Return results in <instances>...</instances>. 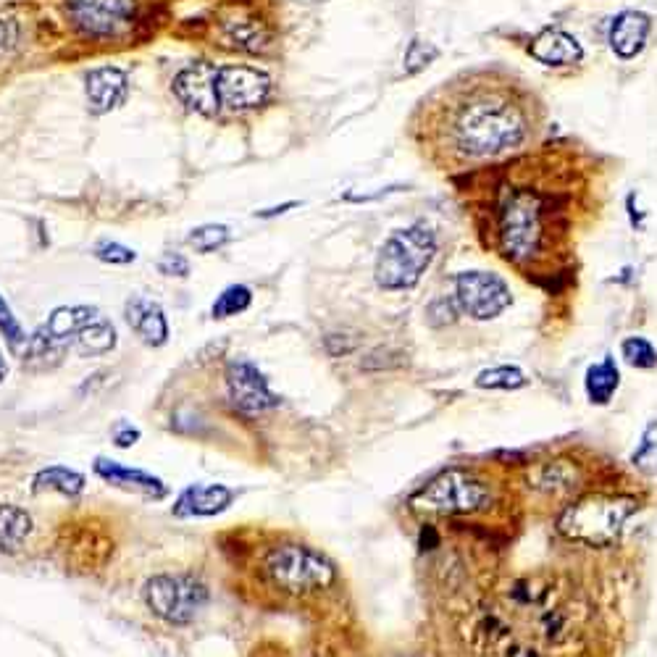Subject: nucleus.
Here are the masks:
<instances>
[{"instance_id":"nucleus-29","label":"nucleus","mask_w":657,"mask_h":657,"mask_svg":"<svg viewBox=\"0 0 657 657\" xmlns=\"http://www.w3.org/2000/svg\"><path fill=\"white\" fill-rule=\"evenodd\" d=\"M621 355L629 366L642 368V371H650V368L657 366L655 345H652L650 340H644V337H629V340H623Z\"/></svg>"},{"instance_id":"nucleus-10","label":"nucleus","mask_w":657,"mask_h":657,"mask_svg":"<svg viewBox=\"0 0 657 657\" xmlns=\"http://www.w3.org/2000/svg\"><path fill=\"white\" fill-rule=\"evenodd\" d=\"M221 114H242L263 106L271 95V77L255 66H219L216 69Z\"/></svg>"},{"instance_id":"nucleus-5","label":"nucleus","mask_w":657,"mask_h":657,"mask_svg":"<svg viewBox=\"0 0 657 657\" xmlns=\"http://www.w3.org/2000/svg\"><path fill=\"white\" fill-rule=\"evenodd\" d=\"M437 258V234L426 224L395 229L376 255L374 279L387 292L413 290Z\"/></svg>"},{"instance_id":"nucleus-6","label":"nucleus","mask_w":657,"mask_h":657,"mask_svg":"<svg viewBox=\"0 0 657 657\" xmlns=\"http://www.w3.org/2000/svg\"><path fill=\"white\" fill-rule=\"evenodd\" d=\"M495 502V487L468 468H447L413 497L416 508L450 518L481 516L495 508Z\"/></svg>"},{"instance_id":"nucleus-27","label":"nucleus","mask_w":657,"mask_h":657,"mask_svg":"<svg viewBox=\"0 0 657 657\" xmlns=\"http://www.w3.org/2000/svg\"><path fill=\"white\" fill-rule=\"evenodd\" d=\"M229 240H232V229H229L227 224H203V227H195L187 234L190 248L200 255L216 253V250L224 248Z\"/></svg>"},{"instance_id":"nucleus-14","label":"nucleus","mask_w":657,"mask_h":657,"mask_svg":"<svg viewBox=\"0 0 657 657\" xmlns=\"http://www.w3.org/2000/svg\"><path fill=\"white\" fill-rule=\"evenodd\" d=\"M234 489L227 484H208V481H198L184 487L177 495L171 513L177 518H213L221 516L224 510L232 508Z\"/></svg>"},{"instance_id":"nucleus-17","label":"nucleus","mask_w":657,"mask_h":657,"mask_svg":"<svg viewBox=\"0 0 657 657\" xmlns=\"http://www.w3.org/2000/svg\"><path fill=\"white\" fill-rule=\"evenodd\" d=\"M526 53H529L534 61H539L542 66H555V69H563V66H576L584 61V48L571 32H566L563 27H542L537 35L531 37L529 45H526Z\"/></svg>"},{"instance_id":"nucleus-13","label":"nucleus","mask_w":657,"mask_h":657,"mask_svg":"<svg viewBox=\"0 0 657 657\" xmlns=\"http://www.w3.org/2000/svg\"><path fill=\"white\" fill-rule=\"evenodd\" d=\"M216 69L219 66L211 61H198V64L184 66L174 77V95L182 100L184 106L200 116H219V90H216Z\"/></svg>"},{"instance_id":"nucleus-33","label":"nucleus","mask_w":657,"mask_h":657,"mask_svg":"<svg viewBox=\"0 0 657 657\" xmlns=\"http://www.w3.org/2000/svg\"><path fill=\"white\" fill-rule=\"evenodd\" d=\"M190 269V258L182 253H174V250H169V253H163L161 258H158V271H161L163 276H171V279H187Z\"/></svg>"},{"instance_id":"nucleus-24","label":"nucleus","mask_w":657,"mask_h":657,"mask_svg":"<svg viewBox=\"0 0 657 657\" xmlns=\"http://www.w3.org/2000/svg\"><path fill=\"white\" fill-rule=\"evenodd\" d=\"M224 40L242 53H263L269 48V32L255 19H229L224 22Z\"/></svg>"},{"instance_id":"nucleus-12","label":"nucleus","mask_w":657,"mask_h":657,"mask_svg":"<svg viewBox=\"0 0 657 657\" xmlns=\"http://www.w3.org/2000/svg\"><path fill=\"white\" fill-rule=\"evenodd\" d=\"M69 16L82 35L116 37L137 22V0H69Z\"/></svg>"},{"instance_id":"nucleus-28","label":"nucleus","mask_w":657,"mask_h":657,"mask_svg":"<svg viewBox=\"0 0 657 657\" xmlns=\"http://www.w3.org/2000/svg\"><path fill=\"white\" fill-rule=\"evenodd\" d=\"M0 334H3V340H6L8 350L14 355H22L24 345H27L29 334L24 332L22 321L16 318L14 308L8 305V300L0 295Z\"/></svg>"},{"instance_id":"nucleus-35","label":"nucleus","mask_w":657,"mask_h":657,"mask_svg":"<svg viewBox=\"0 0 657 657\" xmlns=\"http://www.w3.org/2000/svg\"><path fill=\"white\" fill-rule=\"evenodd\" d=\"M19 45V27L11 19L0 16V58H6Z\"/></svg>"},{"instance_id":"nucleus-1","label":"nucleus","mask_w":657,"mask_h":657,"mask_svg":"<svg viewBox=\"0 0 657 657\" xmlns=\"http://www.w3.org/2000/svg\"><path fill=\"white\" fill-rule=\"evenodd\" d=\"M608 158L563 137L466 171L476 232L489 253L529 282L566 276L581 227L600 208Z\"/></svg>"},{"instance_id":"nucleus-21","label":"nucleus","mask_w":657,"mask_h":657,"mask_svg":"<svg viewBox=\"0 0 657 657\" xmlns=\"http://www.w3.org/2000/svg\"><path fill=\"white\" fill-rule=\"evenodd\" d=\"M85 487V474H79V471H74V468L69 466H48L32 476V492H35V495L53 492V495L61 497H79L85 492Z\"/></svg>"},{"instance_id":"nucleus-19","label":"nucleus","mask_w":657,"mask_h":657,"mask_svg":"<svg viewBox=\"0 0 657 657\" xmlns=\"http://www.w3.org/2000/svg\"><path fill=\"white\" fill-rule=\"evenodd\" d=\"M650 32L652 16L644 14V11H636V8H626L621 14H615L613 22H610V50H613L621 61H634V58L647 48Z\"/></svg>"},{"instance_id":"nucleus-32","label":"nucleus","mask_w":657,"mask_h":657,"mask_svg":"<svg viewBox=\"0 0 657 657\" xmlns=\"http://www.w3.org/2000/svg\"><path fill=\"white\" fill-rule=\"evenodd\" d=\"M437 56L439 50L434 48V45L424 43V40H413V43H408V48H405V74H418V71L426 69Z\"/></svg>"},{"instance_id":"nucleus-34","label":"nucleus","mask_w":657,"mask_h":657,"mask_svg":"<svg viewBox=\"0 0 657 657\" xmlns=\"http://www.w3.org/2000/svg\"><path fill=\"white\" fill-rule=\"evenodd\" d=\"M142 431L137 429L132 421H116L114 429H111V439H114V445L119 450H129V447H135L140 442Z\"/></svg>"},{"instance_id":"nucleus-18","label":"nucleus","mask_w":657,"mask_h":657,"mask_svg":"<svg viewBox=\"0 0 657 657\" xmlns=\"http://www.w3.org/2000/svg\"><path fill=\"white\" fill-rule=\"evenodd\" d=\"M124 321L132 332L140 337V342H145L148 347H163L171 337V326L169 318L163 305L153 297L145 295H132L124 303Z\"/></svg>"},{"instance_id":"nucleus-7","label":"nucleus","mask_w":657,"mask_h":657,"mask_svg":"<svg viewBox=\"0 0 657 657\" xmlns=\"http://www.w3.org/2000/svg\"><path fill=\"white\" fill-rule=\"evenodd\" d=\"M263 573L274 587L290 594H311L332 587L337 566L308 544H276L263 558Z\"/></svg>"},{"instance_id":"nucleus-37","label":"nucleus","mask_w":657,"mask_h":657,"mask_svg":"<svg viewBox=\"0 0 657 657\" xmlns=\"http://www.w3.org/2000/svg\"><path fill=\"white\" fill-rule=\"evenodd\" d=\"M6 376H8V361L6 355H3V350H0V384L6 382Z\"/></svg>"},{"instance_id":"nucleus-36","label":"nucleus","mask_w":657,"mask_h":657,"mask_svg":"<svg viewBox=\"0 0 657 657\" xmlns=\"http://www.w3.org/2000/svg\"><path fill=\"white\" fill-rule=\"evenodd\" d=\"M297 200H290V203H282V205H274V208H266V211H255V216L258 219H274V216H282V213L292 211V208H297Z\"/></svg>"},{"instance_id":"nucleus-9","label":"nucleus","mask_w":657,"mask_h":657,"mask_svg":"<svg viewBox=\"0 0 657 657\" xmlns=\"http://www.w3.org/2000/svg\"><path fill=\"white\" fill-rule=\"evenodd\" d=\"M453 305L474 321H492L513 303L508 282L492 271H460L453 279Z\"/></svg>"},{"instance_id":"nucleus-15","label":"nucleus","mask_w":657,"mask_h":657,"mask_svg":"<svg viewBox=\"0 0 657 657\" xmlns=\"http://www.w3.org/2000/svg\"><path fill=\"white\" fill-rule=\"evenodd\" d=\"M87 106L95 116H106L129 98V77L119 66H98L85 77Z\"/></svg>"},{"instance_id":"nucleus-20","label":"nucleus","mask_w":657,"mask_h":657,"mask_svg":"<svg viewBox=\"0 0 657 657\" xmlns=\"http://www.w3.org/2000/svg\"><path fill=\"white\" fill-rule=\"evenodd\" d=\"M32 529H35V521L27 510L11 502H0V552L14 555L22 550Z\"/></svg>"},{"instance_id":"nucleus-8","label":"nucleus","mask_w":657,"mask_h":657,"mask_svg":"<svg viewBox=\"0 0 657 657\" xmlns=\"http://www.w3.org/2000/svg\"><path fill=\"white\" fill-rule=\"evenodd\" d=\"M142 600L169 626H190L211 600V592L192 573H158L142 587Z\"/></svg>"},{"instance_id":"nucleus-31","label":"nucleus","mask_w":657,"mask_h":657,"mask_svg":"<svg viewBox=\"0 0 657 657\" xmlns=\"http://www.w3.org/2000/svg\"><path fill=\"white\" fill-rule=\"evenodd\" d=\"M92 255L98 258L100 263H111V266H127V263L137 261V253L127 245H121L116 240H100L95 248H92Z\"/></svg>"},{"instance_id":"nucleus-11","label":"nucleus","mask_w":657,"mask_h":657,"mask_svg":"<svg viewBox=\"0 0 657 657\" xmlns=\"http://www.w3.org/2000/svg\"><path fill=\"white\" fill-rule=\"evenodd\" d=\"M224 384H227L229 403L240 413L258 416L266 410L279 408V395L271 389L269 379L261 368L248 358H232L224 368Z\"/></svg>"},{"instance_id":"nucleus-2","label":"nucleus","mask_w":657,"mask_h":657,"mask_svg":"<svg viewBox=\"0 0 657 657\" xmlns=\"http://www.w3.org/2000/svg\"><path fill=\"white\" fill-rule=\"evenodd\" d=\"M418 142L439 169L474 171L534 148L547 129V106L516 71L474 66L424 98Z\"/></svg>"},{"instance_id":"nucleus-30","label":"nucleus","mask_w":657,"mask_h":657,"mask_svg":"<svg viewBox=\"0 0 657 657\" xmlns=\"http://www.w3.org/2000/svg\"><path fill=\"white\" fill-rule=\"evenodd\" d=\"M631 460H634V466L639 468V471L657 476V418L642 434V442H639Z\"/></svg>"},{"instance_id":"nucleus-26","label":"nucleus","mask_w":657,"mask_h":657,"mask_svg":"<svg viewBox=\"0 0 657 657\" xmlns=\"http://www.w3.org/2000/svg\"><path fill=\"white\" fill-rule=\"evenodd\" d=\"M529 384L526 374L518 366H495L481 371L476 376V387L481 389H497V392H516Z\"/></svg>"},{"instance_id":"nucleus-22","label":"nucleus","mask_w":657,"mask_h":657,"mask_svg":"<svg viewBox=\"0 0 657 657\" xmlns=\"http://www.w3.org/2000/svg\"><path fill=\"white\" fill-rule=\"evenodd\" d=\"M116 345H119V337H116L114 324H111L103 313H98V316L92 318L90 324L74 337V350H77L82 358L108 355Z\"/></svg>"},{"instance_id":"nucleus-25","label":"nucleus","mask_w":657,"mask_h":657,"mask_svg":"<svg viewBox=\"0 0 657 657\" xmlns=\"http://www.w3.org/2000/svg\"><path fill=\"white\" fill-rule=\"evenodd\" d=\"M253 305V290L248 284H229L219 292V297L211 305L213 321H227V318L240 316Z\"/></svg>"},{"instance_id":"nucleus-4","label":"nucleus","mask_w":657,"mask_h":657,"mask_svg":"<svg viewBox=\"0 0 657 657\" xmlns=\"http://www.w3.org/2000/svg\"><path fill=\"white\" fill-rule=\"evenodd\" d=\"M639 510L636 497L615 489H589L563 505L555 518L560 537L581 547H613Z\"/></svg>"},{"instance_id":"nucleus-23","label":"nucleus","mask_w":657,"mask_h":657,"mask_svg":"<svg viewBox=\"0 0 657 657\" xmlns=\"http://www.w3.org/2000/svg\"><path fill=\"white\" fill-rule=\"evenodd\" d=\"M621 387V371L615 366L610 355H605L602 361L592 363L587 368V379H584V389H587L589 403L608 405Z\"/></svg>"},{"instance_id":"nucleus-3","label":"nucleus","mask_w":657,"mask_h":657,"mask_svg":"<svg viewBox=\"0 0 657 657\" xmlns=\"http://www.w3.org/2000/svg\"><path fill=\"white\" fill-rule=\"evenodd\" d=\"M594 634L589 594L566 573L537 571L489 592L476 610L474 639L487 657H573Z\"/></svg>"},{"instance_id":"nucleus-16","label":"nucleus","mask_w":657,"mask_h":657,"mask_svg":"<svg viewBox=\"0 0 657 657\" xmlns=\"http://www.w3.org/2000/svg\"><path fill=\"white\" fill-rule=\"evenodd\" d=\"M92 471L106 481V484H111V487L132 492V495H140L145 497V500H163V497L169 495V487H166L163 479H158L156 474L142 471V468L124 466L119 460L95 458Z\"/></svg>"}]
</instances>
